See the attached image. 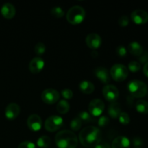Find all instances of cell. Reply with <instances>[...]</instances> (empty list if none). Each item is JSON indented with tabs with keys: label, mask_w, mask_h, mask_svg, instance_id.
<instances>
[{
	"label": "cell",
	"mask_w": 148,
	"mask_h": 148,
	"mask_svg": "<svg viewBox=\"0 0 148 148\" xmlns=\"http://www.w3.org/2000/svg\"><path fill=\"white\" fill-rule=\"evenodd\" d=\"M102 138L101 130L93 126H88L81 130L79 134V142L86 147H94L99 144Z\"/></svg>",
	"instance_id": "1"
},
{
	"label": "cell",
	"mask_w": 148,
	"mask_h": 148,
	"mask_svg": "<svg viewBox=\"0 0 148 148\" xmlns=\"http://www.w3.org/2000/svg\"><path fill=\"white\" fill-rule=\"evenodd\" d=\"M55 142L58 148H76L78 139L72 131L62 130L56 134Z\"/></svg>",
	"instance_id": "2"
},
{
	"label": "cell",
	"mask_w": 148,
	"mask_h": 148,
	"mask_svg": "<svg viewBox=\"0 0 148 148\" xmlns=\"http://www.w3.org/2000/svg\"><path fill=\"white\" fill-rule=\"evenodd\" d=\"M85 17V11L83 7L75 5L71 7L66 13V20L72 25L79 24Z\"/></svg>",
	"instance_id": "3"
},
{
	"label": "cell",
	"mask_w": 148,
	"mask_h": 148,
	"mask_svg": "<svg viewBox=\"0 0 148 148\" xmlns=\"http://www.w3.org/2000/svg\"><path fill=\"white\" fill-rule=\"evenodd\" d=\"M128 90L134 98H143L147 94V86L143 81L134 79L129 82Z\"/></svg>",
	"instance_id": "4"
},
{
	"label": "cell",
	"mask_w": 148,
	"mask_h": 148,
	"mask_svg": "<svg viewBox=\"0 0 148 148\" xmlns=\"http://www.w3.org/2000/svg\"><path fill=\"white\" fill-rule=\"evenodd\" d=\"M129 74L128 69L121 64H115L113 65L110 70V75L114 80L121 82L126 79Z\"/></svg>",
	"instance_id": "5"
},
{
	"label": "cell",
	"mask_w": 148,
	"mask_h": 148,
	"mask_svg": "<svg viewBox=\"0 0 148 148\" xmlns=\"http://www.w3.org/2000/svg\"><path fill=\"white\" fill-rule=\"evenodd\" d=\"M63 119L59 116H51L45 121V129L49 132L57 131L63 126Z\"/></svg>",
	"instance_id": "6"
},
{
	"label": "cell",
	"mask_w": 148,
	"mask_h": 148,
	"mask_svg": "<svg viewBox=\"0 0 148 148\" xmlns=\"http://www.w3.org/2000/svg\"><path fill=\"white\" fill-rule=\"evenodd\" d=\"M104 108H105V104L103 101L98 98L92 100L88 106L90 114L94 117L101 116L103 112Z\"/></svg>",
	"instance_id": "7"
},
{
	"label": "cell",
	"mask_w": 148,
	"mask_h": 148,
	"mask_svg": "<svg viewBox=\"0 0 148 148\" xmlns=\"http://www.w3.org/2000/svg\"><path fill=\"white\" fill-rule=\"evenodd\" d=\"M60 98L59 92L56 90L48 88L44 90L41 94V98L46 104H53L59 101Z\"/></svg>",
	"instance_id": "8"
},
{
	"label": "cell",
	"mask_w": 148,
	"mask_h": 148,
	"mask_svg": "<svg viewBox=\"0 0 148 148\" xmlns=\"http://www.w3.org/2000/svg\"><path fill=\"white\" fill-rule=\"evenodd\" d=\"M103 95L104 98L111 103L116 102L119 95V92L114 85H106L103 88Z\"/></svg>",
	"instance_id": "9"
},
{
	"label": "cell",
	"mask_w": 148,
	"mask_h": 148,
	"mask_svg": "<svg viewBox=\"0 0 148 148\" xmlns=\"http://www.w3.org/2000/svg\"><path fill=\"white\" fill-rule=\"evenodd\" d=\"M131 17L132 21L136 24H145L148 21V13L145 10H135L132 12Z\"/></svg>",
	"instance_id": "10"
},
{
	"label": "cell",
	"mask_w": 148,
	"mask_h": 148,
	"mask_svg": "<svg viewBox=\"0 0 148 148\" xmlns=\"http://www.w3.org/2000/svg\"><path fill=\"white\" fill-rule=\"evenodd\" d=\"M27 127L32 131H38L41 129L42 119L38 114H31L27 119Z\"/></svg>",
	"instance_id": "11"
},
{
	"label": "cell",
	"mask_w": 148,
	"mask_h": 148,
	"mask_svg": "<svg viewBox=\"0 0 148 148\" xmlns=\"http://www.w3.org/2000/svg\"><path fill=\"white\" fill-rule=\"evenodd\" d=\"M85 42L88 46L90 49H97L101 46L102 43V39L101 37L97 33H90L85 38Z\"/></svg>",
	"instance_id": "12"
},
{
	"label": "cell",
	"mask_w": 148,
	"mask_h": 148,
	"mask_svg": "<svg viewBox=\"0 0 148 148\" xmlns=\"http://www.w3.org/2000/svg\"><path fill=\"white\" fill-rule=\"evenodd\" d=\"M20 112V108L18 104L15 103H11L8 104L5 109L6 118L9 120H14L19 116Z\"/></svg>",
	"instance_id": "13"
},
{
	"label": "cell",
	"mask_w": 148,
	"mask_h": 148,
	"mask_svg": "<svg viewBox=\"0 0 148 148\" xmlns=\"http://www.w3.org/2000/svg\"><path fill=\"white\" fill-rule=\"evenodd\" d=\"M44 65L45 62L43 59L39 56H36L30 61V64H29V69L32 73L37 74L43 69Z\"/></svg>",
	"instance_id": "14"
},
{
	"label": "cell",
	"mask_w": 148,
	"mask_h": 148,
	"mask_svg": "<svg viewBox=\"0 0 148 148\" xmlns=\"http://www.w3.org/2000/svg\"><path fill=\"white\" fill-rule=\"evenodd\" d=\"M95 75L103 83L107 84L110 82L111 75L108 69L103 66H99L95 69Z\"/></svg>",
	"instance_id": "15"
},
{
	"label": "cell",
	"mask_w": 148,
	"mask_h": 148,
	"mask_svg": "<svg viewBox=\"0 0 148 148\" xmlns=\"http://www.w3.org/2000/svg\"><path fill=\"white\" fill-rule=\"evenodd\" d=\"M1 13L6 19H12L15 15V7L11 3H5L1 7Z\"/></svg>",
	"instance_id": "16"
},
{
	"label": "cell",
	"mask_w": 148,
	"mask_h": 148,
	"mask_svg": "<svg viewBox=\"0 0 148 148\" xmlns=\"http://www.w3.org/2000/svg\"><path fill=\"white\" fill-rule=\"evenodd\" d=\"M112 148H130V141L127 137L119 136L116 137L111 144Z\"/></svg>",
	"instance_id": "17"
},
{
	"label": "cell",
	"mask_w": 148,
	"mask_h": 148,
	"mask_svg": "<svg viewBox=\"0 0 148 148\" xmlns=\"http://www.w3.org/2000/svg\"><path fill=\"white\" fill-rule=\"evenodd\" d=\"M79 88L81 92L85 94H90L95 90V86L93 83L89 80H82L79 82Z\"/></svg>",
	"instance_id": "18"
},
{
	"label": "cell",
	"mask_w": 148,
	"mask_h": 148,
	"mask_svg": "<svg viewBox=\"0 0 148 148\" xmlns=\"http://www.w3.org/2000/svg\"><path fill=\"white\" fill-rule=\"evenodd\" d=\"M108 113L111 118H118L121 113V106H120L119 103L116 102L111 103L108 106Z\"/></svg>",
	"instance_id": "19"
},
{
	"label": "cell",
	"mask_w": 148,
	"mask_h": 148,
	"mask_svg": "<svg viewBox=\"0 0 148 148\" xmlns=\"http://www.w3.org/2000/svg\"><path fill=\"white\" fill-rule=\"evenodd\" d=\"M128 50L130 53L134 56H140L143 53V46L138 43V42L133 41L129 44Z\"/></svg>",
	"instance_id": "20"
},
{
	"label": "cell",
	"mask_w": 148,
	"mask_h": 148,
	"mask_svg": "<svg viewBox=\"0 0 148 148\" xmlns=\"http://www.w3.org/2000/svg\"><path fill=\"white\" fill-rule=\"evenodd\" d=\"M136 110L140 114H148V102L144 100H138L135 104Z\"/></svg>",
	"instance_id": "21"
},
{
	"label": "cell",
	"mask_w": 148,
	"mask_h": 148,
	"mask_svg": "<svg viewBox=\"0 0 148 148\" xmlns=\"http://www.w3.org/2000/svg\"><path fill=\"white\" fill-rule=\"evenodd\" d=\"M69 108H70L69 103L66 100H61L56 105V110L59 114H66L69 111Z\"/></svg>",
	"instance_id": "22"
},
{
	"label": "cell",
	"mask_w": 148,
	"mask_h": 148,
	"mask_svg": "<svg viewBox=\"0 0 148 148\" xmlns=\"http://www.w3.org/2000/svg\"><path fill=\"white\" fill-rule=\"evenodd\" d=\"M51 142V138L49 136L43 135L38 139L37 145L40 148H46L50 145Z\"/></svg>",
	"instance_id": "23"
},
{
	"label": "cell",
	"mask_w": 148,
	"mask_h": 148,
	"mask_svg": "<svg viewBox=\"0 0 148 148\" xmlns=\"http://www.w3.org/2000/svg\"><path fill=\"white\" fill-rule=\"evenodd\" d=\"M78 118L81 120L82 122L89 123V122H94L95 119L92 117V116L90 115V114L87 111H81L78 115Z\"/></svg>",
	"instance_id": "24"
},
{
	"label": "cell",
	"mask_w": 148,
	"mask_h": 148,
	"mask_svg": "<svg viewBox=\"0 0 148 148\" xmlns=\"http://www.w3.org/2000/svg\"><path fill=\"white\" fill-rule=\"evenodd\" d=\"M82 122L78 117L73 119L70 123V127L74 131H78L82 127Z\"/></svg>",
	"instance_id": "25"
},
{
	"label": "cell",
	"mask_w": 148,
	"mask_h": 148,
	"mask_svg": "<svg viewBox=\"0 0 148 148\" xmlns=\"http://www.w3.org/2000/svg\"><path fill=\"white\" fill-rule=\"evenodd\" d=\"M51 13L53 17H57V18L63 17L64 14L63 9L61 8L60 7H53L51 10Z\"/></svg>",
	"instance_id": "26"
},
{
	"label": "cell",
	"mask_w": 148,
	"mask_h": 148,
	"mask_svg": "<svg viewBox=\"0 0 148 148\" xmlns=\"http://www.w3.org/2000/svg\"><path fill=\"white\" fill-rule=\"evenodd\" d=\"M129 69L132 72H138L141 69V64L136 61H132L130 62L128 65Z\"/></svg>",
	"instance_id": "27"
},
{
	"label": "cell",
	"mask_w": 148,
	"mask_h": 148,
	"mask_svg": "<svg viewBox=\"0 0 148 148\" xmlns=\"http://www.w3.org/2000/svg\"><path fill=\"white\" fill-rule=\"evenodd\" d=\"M118 118L120 123H121L122 124H124V125L128 124L130 121V116H129V114L126 112H121Z\"/></svg>",
	"instance_id": "28"
},
{
	"label": "cell",
	"mask_w": 148,
	"mask_h": 148,
	"mask_svg": "<svg viewBox=\"0 0 148 148\" xmlns=\"http://www.w3.org/2000/svg\"><path fill=\"white\" fill-rule=\"evenodd\" d=\"M34 51L37 55H42L46 51V46L43 43H38L35 46Z\"/></svg>",
	"instance_id": "29"
},
{
	"label": "cell",
	"mask_w": 148,
	"mask_h": 148,
	"mask_svg": "<svg viewBox=\"0 0 148 148\" xmlns=\"http://www.w3.org/2000/svg\"><path fill=\"white\" fill-rule=\"evenodd\" d=\"M98 124L99 127H106V126H107L109 124V119H108V117L106 116H102L100 117V119H98Z\"/></svg>",
	"instance_id": "30"
},
{
	"label": "cell",
	"mask_w": 148,
	"mask_h": 148,
	"mask_svg": "<svg viewBox=\"0 0 148 148\" xmlns=\"http://www.w3.org/2000/svg\"><path fill=\"white\" fill-rule=\"evenodd\" d=\"M62 95L65 99H70L73 96V92L69 88H65L62 90Z\"/></svg>",
	"instance_id": "31"
},
{
	"label": "cell",
	"mask_w": 148,
	"mask_h": 148,
	"mask_svg": "<svg viewBox=\"0 0 148 148\" xmlns=\"http://www.w3.org/2000/svg\"><path fill=\"white\" fill-rule=\"evenodd\" d=\"M118 23L120 25L122 26V27H124V26H127L129 24L130 20H129V17L127 15H123L119 18Z\"/></svg>",
	"instance_id": "32"
},
{
	"label": "cell",
	"mask_w": 148,
	"mask_h": 148,
	"mask_svg": "<svg viewBox=\"0 0 148 148\" xmlns=\"http://www.w3.org/2000/svg\"><path fill=\"white\" fill-rule=\"evenodd\" d=\"M18 148H36L35 144L30 141H25L19 145Z\"/></svg>",
	"instance_id": "33"
},
{
	"label": "cell",
	"mask_w": 148,
	"mask_h": 148,
	"mask_svg": "<svg viewBox=\"0 0 148 148\" xmlns=\"http://www.w3.org/2000/svg\"><path fill=\"white\" fill-rule=\"evenodd\" d=\"M116 53L119 56L124 57V56L127 55V49H126V48L124 46H121H121H119L116 48Z\"/></svg>",
	"instance_id": "34"
},
{
	"label": "cell",
	"mask_w": 148,
	"mask_h": 148,
	"mask_svg": "<svg viewBox=\"0 0 148 148\" xmlns=\"http://www.w3.org/2000/svg\"><path fill=\"white\" fill-rule=\"evenodd\" d=\"M139 61L141 64H146L148 62V51H143L139 57Z\"/></svg>",
	"instance_id": "35"
},
{
	"label": "cell",
	"mask_w": 148,
	"mask_h": 148,
	"mask_svg": "<svg viewBox=\"0 0 148 148\" xmlns=\"http://www.w3.org/2000/svg\"><path fill=\"white\" fill-rule=\"evenodd\" d=\"M132 144L133 145L135 146L136 147H140L143 145V140H142V138H140V137H136L133 138Z\"/></svg>",
	"instance_id": "36"
},
{
	"label": "cell",
	"mask_w": 148,
	"mask_h": 148,
	"mask_svg": "<svg viewBox=\"0 0 148 148\" xmlns=\"http://www.w3.org/2000/svg\"><path fill=\"white\" fill-rule=\"evenodd\" d=\"M94 148H110V146L106 143H100L95 147H94Z\"/></svg>",
	"instance_id": "37"
},
{
	"label": "cell",
	"mask_w": 148,
	"mask_h": 148,
	"mask_svg": "<svg viewBox=\"0 0 148 148\" xmlns=\"http://www.w3.org/2000/svg\"><path fill=\"white\" fill-rule=\"evenodd\" d=\"M143 73L148 77V62L146 64H145L144 66H143Z\"/></svg>",
	"instance_id": "38"
},
{
	"label": "cell",
	"mask_w": 148,
	"mask_h": 148,
	"mask_svg": "<svg viewBox=\"0 0 148 148\" xmlns=\"http://www.w3.org/2000/svg\"><path fill=\"white\" fill-rule=\"evenodd\" d=\"M91 55H92V57L95 58L97 56H98V53H96V51H94L92 52Z\"/></svg>",
	"instance_id": "39"
},
{
	"label": "cell",
	"mask_w": 148,
	"mask_h": 148,
	"mask_svg": "<svg viewBox=\"0 0 148 148\" xmlns=\"http://www.w3.org/2000/svg\"><path fill=\"white\" fill-rule=\"evenodd\" d=\"M134 148H140V147H134Z\"/></svg>",
	"instance_id": "40"
}]
</instances>
